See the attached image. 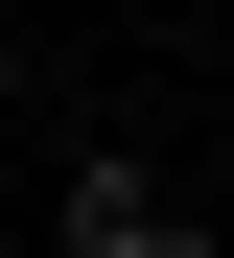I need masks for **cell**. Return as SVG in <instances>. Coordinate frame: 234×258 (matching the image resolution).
Here are the masks:
<instances>
[{
	"label": "cell",
	"mask_w": 234,
	"mask_h": 258,
	"mask_svg": "<svg viewBox=\"0 0 234 258\" xmlns=\"http://www.w3.org/2000/svg\"><path fill=\"white\" fill-rule=\"evenodd\" d=\"M70 258H234V235L164 188V164H117V141H94V164H70Z\"/></svg>",
	"instance_id": "cell-1"
}]
</instances>
